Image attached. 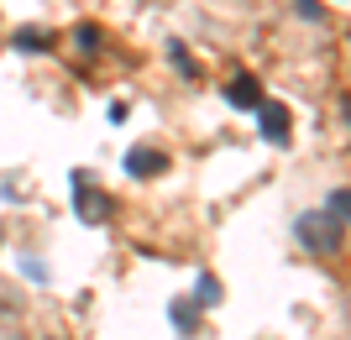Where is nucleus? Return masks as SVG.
I'll return each instance as SVG.
<instances>
[{
	"mask_svg": "<svg viewBox=\"0 0 351 340\" xmlns=\"http://www.w3.org/2000/svg\"><path fill=\"white\" fill-rule=\"evenodd\" d=\"M299 241H304V252H315V257H330L341 246V220L336 215H325V209H309V215H299Z\"/></svg>",
	"mask_w": 351,
	"mask_h": 340,
	"instance_id": "f257e3e1",
	"label": "nucleus"
},
{
	"mask_svg": "<svg viewBox=\"0 0 351 340\" xmlns=\"http://www.w3.org/2000/svg\"><path fill=\"white\" fill-rule=\"evenodd\" d=\"M257 126H263V136H267V142H273V147H283V142H289V131H293V126H289V110H283V105H257Z\"/></svg>",
	"mask_w": 351,
	"mask_h": 340,
	"instance_id": "f03ea898",
	"label": "nucleus"
},
{
	"mask_svg": "<svg viewBox=\"0 0 351 340\" xmlns=\"http://www.w3.org/2000/svg\"><path fill=\"white\" fill-rule=\"evenodd\" d=\"M126 168H132V178H152V173L168 168V157H162L158 147H132L126 152Z\"/></svg>",
	"mask_w": 351,
	"mask_h": 340,
	"instance_id": "7ed1b4c3",
	"label": "nucleus"
},
{
	"mask_svg": "<svg viewBox=\"0 0 351 340\" xmlns=\"http://www.w3.org/2000/svg\"><path fill=\"white\" fill-rule=\"evenodd\" d=\"M226 100L231 105H241V110H257V105H263V89H257V79H231V84H226Z\"/></svg>",
	"mask_w": 351,
	"mask_h": 340,
	"instance_id": "20e7f679",
	"label": "nucleus"
},
{
	"mask_svg": "<svg viewBox=\"0 0 351 340\" xmlns=\"http://www.w3.org/2000/svg\"><path fill=\"white\" fill-rule=\"evenodd\" d=\"M73 189H84V220H105V194L89 189V178H73Z\"/></svg>",
	"mask_w": 351,
	"mask_h": 340,
	"instance_id": "39448f33",
	"label": "nucleus"
},
{
	"mask_svg": "<svg viewBox=\"0 0 351 340\" xmlns=\"http://www.w3.org/2000/svg\"><path fill=\"white\" fill-rule=\"evenodd\" d=\"M16 47H21V53H43V47H47V37H43V31H16Z\"/></svg>",
	"mask_w": 351,
	"mask_h": 340,
	"instance_id": "423d86ee",
	"label": "nucleus"
},
{
	"mask_svg": "<svg viewBox=\"0 0 351 340\" xmlns=\"http://www.w3.org/2000/svg\"><path fill=\"white\" fill-rule=\"evenodd\" d=\"M346 205H351V194H346V189H336V194H330V209H325V215H336V220L346 225Z\"/></svg>",
	"mask_w": 351,
	"mask_h": 340,
	"instance_id": "0eeeda50",
	"label": "nucleus"
},
{
	"mask_svg": "<svg viewBox=\"0 0 351 340\" xmlns=\"http://www.w3.org/2000/svg\"><path fill=\"white\" fill-rule=\"evenodd\" d=\"M220 298V283L215 278H199V304H215Z\"/></svg>",
	"mask_w": 351,
	"mask_h": 340,
	"instance_id": "6e6552de",
	"label": "nucleus"
}]
</instances>
